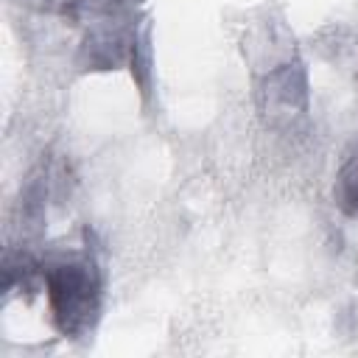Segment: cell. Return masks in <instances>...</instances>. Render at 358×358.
Instances as JSON below:
<instances>
[{
	"mask_svg": "<svg viewBox=\"0 0 358 358\" xmlns=\"http://www.w3.org/2000/svg\"><path fill=\"white\" fill-rule=\"evenodd\" d=\"M266 98H268V106H280L285 112L302 106L305 103V76H302L299 64H282L280 70H274L266 84Z\"/></svg>",
	"mask_w": 358,
	"mask_h": 358,
	"instance_id": "2",
	"label": "cell"
},
{
	"mask_svg": "<svg viewBox=\"0 0 358 358\" xmlns=\"http://www.w3.org/2000/svg\"><path fill=\"white\" fill-rule=\"evenodd\" d=\"M45 285L56 327L64 336H78L92 327L101 308V280L92 263H59L45 271Z\"/></svg>",
	"mask_w": 358,
	"mask_h": 358,
	"instance_id": "1",
	"label": "cell"
}]
</instances>
